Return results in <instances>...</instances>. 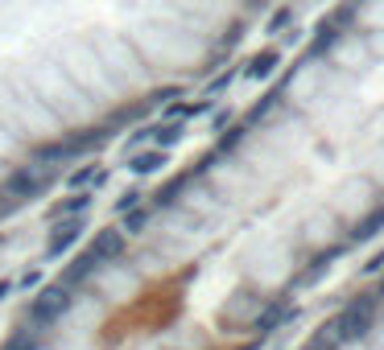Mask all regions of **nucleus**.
I'll return each mask as SVG.
<instances>
[{
	"mask_svg": "<svg viewBox=\"0 0 384 350\" xmlns=\"http://www.w3.org/2000/svg\"><path fill=\"white\" fill-rule=\"evenodd\" d=\"M87 37H91L99 62L108 66V74H112V83H116V91H120V95L145 91V87L153 83V74H149V66L141 62V54L128 46L124 29H108V25H99V29H91Z\"/></svg>",
	"mask_w": 384,
	"mask_h": 350,
	"instance_id": "obj_4",
	"label": "nucleus"
},
{
	"mask_svg": "<svg viewBox=\"0 0 384 350\" xmlns=\"http://www.w3.org/2000/svg\"><path fill=\"white\" fill-rule=\"evenodd\" d=\"M128 46L141 54V62L149 66V74H166V70H191L203 62V37L186 29V25H174V21H132L124 29Z\"/></svg>",
	"mask_w": 384,
	"mask_h": 350,
	"instance_id": "obj_1",
	"label": "nucleus"
},
{
	"mask_svg": "<svg viewBox=\"0 0 384 350\" xmlns=\"http://www.w3.org/2000/svg\"><path fill=\"white\" fill-rule=\"evenodd\" d=\"M4 78V87L13 95V116H17V132L21 140H58L67 128L58 124V116L50 112L46 103L33 95V87L21 78V70H9V74H0Z\"/></svg>",
	"mask_w": 384,
	"mask_h": 350,
	"instance_id": "obj_5",
	"label": "nucleus"
},
{
	"mask_svg": "<svg viewBox=\"0 0 384 350\" xmlns=\"http://www.w3.org/2000/svg\"><path fill=\"white\" fill-rule=\"evenodd\" d=\"M71 309H74V288L58 280V284H46V288L33 293V301H29V322L42 326V329H54Z\"/></svg>",
	"mask_w": 384,
	"mask_h": 350,
	"instance_id": "obj_6",
	"label": "nucleus"
},
{
	"mask_svg": "<svg viewBox=\"0 0 384 350\" xmlns=\"http://www.w3.org/2000/svg\"><path fill=\"white\" fill-rule=\"evenodd\" d=\"M0 350H42V326H33V322L21 326L13 338H4V342H0Z\"/></svg>",
	"mask_w": 384,
	"mask_h": 350,
	"instance_id": "obj_14",
	"label": "nucleus"
},
{
	"mask_svg": "<svg viewBox=\"0 0 384 350\" xmlns=\"http://www.w3.org/2000/svg\"><path fill=\"white\" fill-rule=\"evenodd\" d=\"M96 284H99L103 297H128L132 284H137V272H132L124 259H116V264H103V272H99Z\"/></svg>",
	"mask_w": 384,
	"mask_h": 350,
	"instance_id": "obj_9",
	"label": "nucleus"
},
{
	"mask_svg": "<svg viewBox=\"0 0 384 350\" xmlns=\"http://www.w3.org/2000/svg\"><path fill=\"white\" fill-rule=\"evenodd\" d=\"M4 293H13V280H0V301H4Z\"/></svg>",
	"mask_w": 384,
	"mask_h": 350,
	"instance_id": "obj_19",
	"label": "nucleus"
},
{
	"mask_svg": "<svg viewBox=\"0 0 384 350\" xmlns=\"http://www.w3.org/2000/svg\"><path fill=\"white\" fill-rule=\"evenodd\" d=\"M169 161V153H162V148H137V153H128V173L132 177H153V173H162Z\"/></svg>",
	"mask_w": 384,
	"mask_h": 350,
	"instance_id": "obj_10",
	"label": "nucleus"
},
{
	"mask_svg": "<svg viewBox=\"0 0 384 350\" xmlns=\"http://www.w3.org/2000/svg\"><path fill=\"white\" fill-rule=\"evenodd\" d=\"M91 189H74V194H67L62 202H54V206L46 210V223H58V218H79V214H87L91 210Z\"/></svg>",
	"mask_w": 384,
	"mask_h": 350,
	"instance_id": "obj_11",
	"label": "nucleus"
},
{
	"mask_svg": "<svg viewBox=\"0 0 384 350\" xmlns=\"http://www.w3.org/2000/svg\"><path fill=\"white\" fill-rule=\"evenodd\" d=\"M182 136H186V128H182V124H157V128H149V144H153V148H162V153H169V148H174V144H182Z\"/></svg>",
	"mask_w": 384,
	"mask_h": 350,
	"instance_id": "obj_13",
	"label": "nucleus"
},
{
	"mask_svg": "<svg viewBox=\"0 0 384 350\" xmlns=\"http://www.w3.org/2000/svg\"><path fill=\"white\" fill-rule=\"evenodd\" d=\"M4 173H9V165H0V182H4Z\"/></svg>",
	"mask_w": 384,
	"mask_h": 350,
	"instance_id": "obj_20",
	"label": "nucleus"
},
{
	"mask_svg": "<svg viewBox=\"0 0 384 350\" xmlns=\"http://www.w3.org/2000/svg\"><path fill=\"white\" fill-rule=\"evenodd\" d=\"M50 58L58 62V70H62L74 87L91 99V103H96L99 112L124 99V95L116 91V83H112L108 66L99 62V54H96V46H91L87 33H67V37H58L54 49H50Z\"/></svg>",
	"mask_w": 384,
	"mask_h": 350,
	"instance_id": "obj_3",
	"label": "nucleus"
},
{
	"mask_svg": "<svg viewBox=\"0 0 384 350\" xmlns=\"http://www.w3.org/2000/svg\"><path fill=\"white\" fill-rule=\"evenodd\" d=\"M149 223H153V214H149V206H137V210H128V214H120V227L124 239H141V235H149Z\"/></svg>",
	"mask_w": 384,
	"mask_h": 350,
	"instance_id": "obj_12",
	"label": "nucleus"
},
{
	"mask_svg": "<svg viewBox=\"0 0 384 350\" xmlns=\"http://www.w3.org/2000/svg\"><path fill=\"white\" fill-rule=\"evenodd\" d=\"M4 8H9V0H0V13H4Z\"/></svg>",
	"mask_w": 384,
	"mask_h": 350,
	"instance_id": "obj_21",
	"label": "nucleus"
},
{
	"mask_svg": "<svg viewBox=\"0 0 384 350\" xmlns=\"http://www.w3.org/2000/svg\"><path fill=\"white\" fill-rule=\"evenodd\" d=\"M21 78L33 87V95L46 103L50 112L58 116V124L62 128H74V124H91V119L99 116V107L87 99V95L74 87L71 78L58 70V62L50 58V54H29L21 66Z\"/></svg>",
	"mask_w": 384,
	"mask_h": 350,
	"instance_id": "obj_2",
	"label": "nucleus"
},
{
	"mask_svg": "<svg viewBox=\"0 0 384 350\" xmlns=\"http://www.w3.org/2000/svg\"><path fill=\"white\" fill-rule=\"evenodd\" d=\"M372 313H376V297H360V301H351L343 313H339L335 329V342H356L363 338L368 329H372Z\"/></svg>",
	"mask_w": 384,
	"mask_h": 350,
	"instance_id": "obj_8",
	"label": "nucleus"
},
{
	"mask_svg": "<svg viewBox=\"0 0 384 350\" xmlns=\"http://www.w3.org/2000/svg\"><path fill=\"white\" fill-rule=\"evenodd\" d=\"M380 223H384V210H376V214H372V218H368V223H363V227H360V231H356V235H360V239H372Z\"/></svg>",
	"mask_w": 384,
	"mask_h": 350,
	"instance_id": "obj_18",
	"label": "nucleus"
},
{
	"mask_svg": "<svg viewBox=\"0 0 384 350\" xmlns=\"http://www.w3.org/2000/svg\"><path fill=\"white\" fill-rule=\"evenodd\" d=\"M277 62H281V54H277V49H261V54L244 66V74H248V78H269V74L277 70Z\"/></svg>",
	"mask_w": 384,
	"mask_h": 350,
	"instance_id": "obj_15",
	"label": "nucleus"
},
{
	"mask_svg": "<svg viewBox=\"0 0 384 350\" xmlns=\"http://www.w3.org/2000/svg\"><path fill=\"white\" fill-rule=\"evenodd\" d=\"M83 239H87V214L46 223V259H62L67 252H74Z\"/></svg>",
	"mask_w": 384,
	"mask_h": 350,
	"instance_id": "obj_7",
	"label": "nucleus"
},
{
	"mask_svg": "<svg viewBox=\"0 0 384 350\" xmlns=\"http://www.w3.org/2000/svg\"><path fill=\"white\" fill-rule=\"evenodd\" d=\"M137 206H145V194L141 189H124L120 202H116V214H128V210H137Z\"/></svg>",
	"mask_w": 384,
	"mask_h": 350,
	"instance_id": "obj_17",
	"label": "nucleus"
},
{
	"mask_svg": "<svg viewBox=\"0 0 384 350\" xmlns=\"http://www.w3.org/2000/svg\"><path fill=\"white\" fill-rule=\"evenodd\" d=\"M21 153H25V140H21V136H13V132H4V128H0V165H4V161H17Z\"/></svg>",
	"mask_w": 384,
	"mask_h": 350,
	"instance_id": "obj_16",
	"label": "nucleus"
}]
</instances>
